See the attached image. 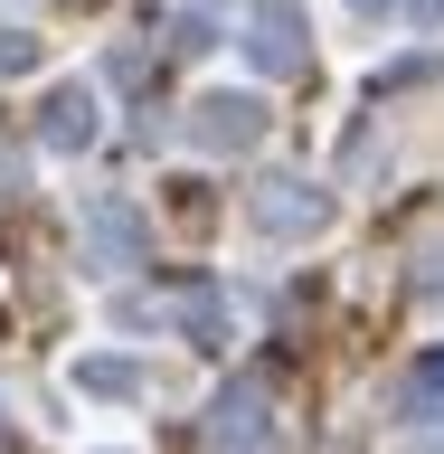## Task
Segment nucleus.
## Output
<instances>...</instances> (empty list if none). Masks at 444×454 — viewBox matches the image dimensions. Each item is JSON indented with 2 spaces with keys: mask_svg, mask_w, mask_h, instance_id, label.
I'll use <instances>...</instances> for the list:
<instances>
[{
  "mask_svg": "<svg viewBox=\"0 0 444 454\" xmlns=\"http://www.w3.org/2000/svg\"><path fill=\"white\" fill-rule=\"evenodd\" d=\"M246 57H255V76H303V67H312L303 0H255V10H246Z\"/></svg>",
  "mask_w": 444,
  "mask_h": 454,
  "instance_id": "nucleus-1",
  "label": "nucleus"
},
{
  "mask_svg": "<svg viewBox=\"0 0 444 454\" xmlns=\"http://www.w3.org/2000/svg\"><path fill=\"white\" fill-rule=\"evenodd\" d=\"M265 123H275L265 95H199V105H190V142H199V152H255Z\"/></svg>",
  "mask_w": 444,
  "mask_h": 454,
  "instance_id": "nucleus-2",
  "label": "nucleus"
},
{
  "mask_svg": "<svg viewBox=\"0 0 444 454\" xmlns=\"http://www.w3.org/2000/svg\"><path fill=\"white\" fill-rule=\"evenodd\" d=\"M255 227L265 237H322L331 227V199L312 190V180H265L255 190Z\"/></svg>",
  "mask_w": 444,
  "mask_h": 454,
  "instance_id": "nucleus-3",
  "label": "nucleus"
},
{
  "mask_svg": "<svg viewBox=\"0 0 444 454\" xmlns=\"http://www.w3.org/2000/svg\"><path fill=\"white\" fill-rule=\"evenodd\" d=\"M208 445L218 454H255L265 445V379H227V397L208 407Z\"/></svg>",
  "mask_w": 444,
  "mask_h": 454,
  "instance_id": "nucleus-4",
  "label": "nucleus"
},
{
  "mask_svg": "<svg viewBox=\"0 0 444 454\" xmlns=\"http://www.w3.org/2000/svg\"><path fill=\"white\" fill-rule=\"evenodd\" d=\"M85 255H95V265H142V218H133V199H95V208H85Z\"/></svg>",
  "mask_w": 444,
  "mask_h": 454,
  "instance_id": "nucleus-5",
  "label": "nucleus"
},
{
  "mask_svg": "<svg viewBox=\"0 0 444 454\" xmlns=\"http://www.w3.org/2000/svg\"><path fill=\"white\" fill-rule=\"evenodd\" d=\"M38 142L48 152H85L95 142V85H57L48 105H38Z\"/></svg>",
  "mask_w": 444,
  "mask_h": 454,
  "instance_id": "nucleus-6",
  "label": "nucleus"
},
{
  "mask_svg": "<svg viewBox=\"0 0 444 454\" xmlns=\"http://www.w3.org/2000/svg\"><path fill=\"white\" fill-rule=\"evenodd\" d=\"M397 407H407V426H444V350H425V360L407 369Z\"/></svg>",
  "mask_w": 444,
  "mask_h": 454,
  "instance_id": "nucleus-7",
  "label": "nucleus"
},
{
  "mask_svg": "<svg viewBox=\"0 0 444 454\" xmlns=\"http://www.w3.org/2000/svg\"><path fill=\"white\" fill-rule=\"evenodd\" d=\"M76 388L85 397H133L142 388V360H113V350H105V360H76Z\"/></svg>",
  "mask_w": 444,
  "mask_h": 454,
  "instance_id": "nucleus-8",
  "label": "nucleus"
},
{
  "mask_svg": "<svg viewBox=\"0 0 444 454\" xmlns=\"http://www.w3.org/2000/svg\"><path fill=\"white\" fill-rule=\"evenodd\" d=\"M180 332H199V340H218V332H227V312H218V294H190V303H180Z\"/></svg>",
  "mask_w": 444,
  "mask_h": 454,
  "instance_id": "nucleus-9",
  "label": "nucleus"
},
{
  "mask_svg": "<svg viewBox=\"0 0 444 454\" xmlns=\"http://www.w3.org/2000/svg\"><path fill=\"white\" fill-rule=\"evenodd\" d=\"M28 67H38V38L28 28H0V76H28Z\"/></svg>",
  "mask_w": 444,
  "mask_h": 454,
  "instance_id": "nucleus-10",
  "label": "nucleus"
},
{
  "mask_svg": "<svg viewBox=\"0 0 444 454\" xmlns=\"http://www.w3.org/2000/svg\"><path fill=\"white\" fill-rule=\"evenodd\" d=\"M407 20H417V28H444V0H407Z\"/></svg>",
  "mask_w": 444,
  "mask_h": 454,
  "instance_id": "nucleus-11",
  "label": "nucleus"
},
{
  "mask_svg": "<svg viewBox=\"0 0 444 454\" xmlns=\"http://www.w3.org/2000/svg\"><path fill=\"white\" fill-rule=\"evenodd\" d=\"M360 10H388V0H360Z\"/></svg>",
  "mask_w": 444,
  "mask_h": 454,
  "instance_id": "nucleus-12",
  "label": "nucleus"
},
{
  "mask_svg": "<svg viewBox=\"0 0 444 454\" xmlns=\"http://www.w3.org/2000/svg\"><path fill=\"white\" fill-rule=\"evenodd\" d=\"M0 435H10V417H0Z\"/></svg>",
  "mask_w": 444,
  "mask_h": 454,
  "instance_id": "nucleus-13",
  "label": "nucleus"
}]
</instances>
